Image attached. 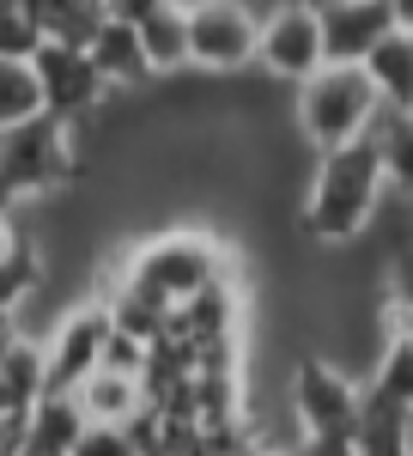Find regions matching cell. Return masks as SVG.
<instances>
[{
  "mask_svg": "<svg viewBox=\"0 0 413 456\" xmlns=\"http://www.w3.org/2000/svg\"><path fill=\"white\" fill-rule=\"evenodd\" d=\"M255 68H262V79H274V86H304L316 68H328L316 0H274V6H262Z\"/></svg>",
  "mask_w": 413,
  "mask_h": 456,
  "instance_id": "52a82bcc",
  "label": "cell"
},
{
  "mask_svg": "<svg viewBox=\"0 0 413 456\" xmlns=\"http://www.w3.org/2000/svg\"><path fill=\"white\" fill-rule=\"evenodd\" d=\"M103 19H109V12H103V6H92V0H49V6L36 12L43 43H61V49H85V43L98 37Z\"/></svg>",
  "mask_w": 413,
  "mask_h": 456,
  "instance_id": "44dd1931",
  "label": "cell"
},
{
  "mask_svg": "<svg viewBox=\"0 0 413 456\" xmlns=\"http://www.w3.org/2000/svg\"><path fill=\"white\" fill-rule=\"evenodd\" d=\"M103 335H109V316L98 298H73L68 311L55 316L36 341H43V371H49V395H73L98 371Z\"/></svg>",
  "mask_w": 413,
  "mask_h": 456,
  "instance_id": "ba28073f",
  "label": "cell"
},
{
  "mask_svg": "<svg viewBox=\"0 0 413 456\" xmlns=\"http://www.w3.org/2000/svg\"><path fill=\"white\" fill-rule=\"evenodd\" d=\"M359 389L352 384V371L335 365V359H322V353H298L292 365H286V408H292V420L298 432H322V438H352V426H359Z\"/></svg>",
  "mask_w": 413,
  "mask_h": 456,
  "instance_id": "5b68a950",
  "label": "cell"
},
{
  "mask_svg": "<svg viewBox=\"0 0 413 456\" xmlns=\"http://www.w3.org/2000/svg\"><path fill=\"white\" fill-rule=\"evenodd\" d=\"M73 402H79V414L92 426H128L146 408V389H140V378H122V371H92L85 384L73 389Z\"/></svg>",
  "mask_w": 413,
  "mask_h": 456,
  "instance_id": "9a60e30c",
  "label": "cell"
},
{
  "mask_svg": "<svg viewBox=\"0 0 413 456\" xmlns=\"http://www.w3.org/2000/svg\"><path fill=\"white\" fill-rule=\"evenodd\" d=\"M43 116V92H36L31 61H0V128H19Z\"/></svg>",
  "mask_w": 413,
  "mask_h": 456,
  "instance_id": "7402d4cb",
  "label": "cell"
},
{
  "mask_svg": "<svg viewBox=\"0 0 413 456\" xmlns=\"http://www.w3.org/2000/svg\"><path fill=\"white\" fill-rule=\"evenodd\" d=\"M19 456H36V451H19Z\"/></svg>",
  "mask_w": 413,
  "mask_h": 456,
  "instance_id": "d6a6232c",
  "label": "cell"
},
{
  "mask_svg": "<svg viewBox=\"0 0 413 456\" xmlns=\"http://www.w3.org/2000/svg\"><path fill=\"white\" fill-rule=\"evenodd\" d=\"M85 55H92L98 79L109 86V98H128V92H146V86H152V68H146V55H140V37H134L128 19H103L98 37L85 43Z\"/></svg>",
  "mask_w": 413,
  "mask_h": 456,
  "instance_id": "7c38bea8",
  "label": "cell"
},
{
  "mask_svg": "<svg viewBox=\"0 0 413 456\" xmlns=\"http://www.w3.org/2000/svg\"><path fill=\"white\" fill-rule=\"evenodd\" d=\"M165 335H176L182 347H195V353L219 347V341H238L243 335V268H231L225 281H213L195 298L171 305V329Z\"/></svg>",
  "mask_w": 413,
  "mask_h": 456,
  "instance_id": "30bf717a",
  "label": "cell"
},
{
  "mask_svg": "<svg viewBox=\"0 0 413 456\" xmlns=\"http://www.w3.org/2000/svg\"><path fill=\"white\" fill-rule=\"evenodd\" d=\"M377 116H383V98L365 68H316L304 86H292V128L316 152L365 141L377 128Z\"/></svg>",
  "mask_w": 413,
  "mask_h": 456,
  "instance_id": "277c9868",
  "label": "cell"
},
{
  "mask_svg": "<svg viewBox=\"0 0 413 456\" xmlns=\"http://www.w3.org/2000/svg\"><path fill=\"white\" fill-rule=\"evenodd\" d=\"M255 25H262V6L249 0H189V73H206V79L249 73Z\"/></svg>",
  "mask_w": 413,
  "mask_h": 456,
  "instance_id": "8992f818",
  "label": "cell"
},
{
  "mask_svg": "<svg viewBox=\"0 0 413 456\" xmlns=\"http://www.w3.org/2000/svg\"><path fill=\"white\" fill-rule=\"evenodd\" d=\"M103 316H109V329L116 335H128V341H140V347H152L165 329H171V305H158L152 292H140V286H128L122 274L98 292Z\"/></svg>",
  "mask_w": 413,
  "mask_h": 456,
  "instance_id": "5bb4252c",
  "label": "cell"
},
{
  "mask_svg": "<svg viewBox=\"0 0 413 456\" xmlns=\"http://www.w3.org/2000/svg\"><path fill=\"white\" fill-rule=\"evenodd\" d=\"M85 176H92V152L73 122L31 116L19 128H0V208L6 213L61 201Z\"/></svg>",
  "mask_w": 413,
  "mask_h": 456,
  "instance_id": "7a4b0ae2",
  "label": "cell"
},
{
  "mask_svg": "<svg viewBox=\"0 0 413 456\" xmlns=\"http://www.w3.org/2000/svg\"><path fill=\"white\" fill-rule=\"evenodd\" d=\"M43 49V25L25 0H0V61H31Z\"/></svg>",
  "mask_w": 413,
  "mask_h": 456,
  "instance_id": "603a6c76",
  "label": "cell"
},
{
  "mask_svg": "<svg viewBox=\"0 0 413 456\" xmlns=\"http://www.w3.org/2000/svg\"><path fill=\"white\" fill-rule=\"evenodd\" d=\"M389 12H395V31H413V0H389Z\"/></svg>",
  "mask_w": 413,
  "mask_h": 456,
  "instance_id": "f546056e",
  "label": "cell"
},
{
  "mask_svg": "<svg viewBox=\"0 0 413 456\" xmlns=\"http://www.w3.org/2000/svg\"><path fill=\"white\" fill-rule=\"evenodd\" d=\"M25 244V225H19V219H12V213L0 208V262H6V256H12V249Z\"/></svg>",
  "mask_w": 413,
  "mask_h": 456,
  "instance_id": "83f0119b",
  "label": "cell"
},
{
  "mask_svg": "<svg viewBox=\"0 0 413 456\" xmlns=\"http://www.w3.org/2000/svg\"><path fill=\"white\" fill-rule=\"evenodd\" d=\"M401 456H413V408H408V420H401Z\"/></svg>",
  "mask_w": 413,
  "mask_h": 456,
  "instance_id": "1f68e13d",
  "label": "cell"
},
{
  "mask_svg": "<svg viewBox=\"0 0 413 456\" xmlns=\"http://www.w3.org/2000/svg\"><path fill=\"white\" fill-rule=\"evenodd\" d=\"M371 389L389 395L395 408H413V329L408 322H389L371 359Z\"/></svg>",
  "mask_w": 413,
  "mask_h": 456,
  "instance_id": "ffe728a7",
  "label": "cell"
},
{
  "mask_svg": "<svg viewBox=\"0 0 413 456\" xmlns=\"http://www.w3.org/2000/svg\"><path fill=\"white\" fill-rule=\"evenodd\" d=\"M225 456H286V451H268V444H249V438H243L238 451H225Z\"/></svg>",
  "mask_w": 413,
  "mask_h": 456,
  "instance_id": "4dcf8cb0",
  "label": "cell"
},
{
  "mask_svg": "<svg viewBox=\"0 0 413 456\" xmlns=\"http://www.w3.org/2000/svg\"><path fill=\"white\" fill-rule=\"evenodd\" d=\"M359 68L371 73V86H377L383 110H401V116H413V31H389L359 61Z\"/></svg>",
  "mask_w": 413,
  "mask_h": 456,
  "instance_id": "2e32d148",
  "label": "cell"
},
{
  "mask_svg": "<svg viewBox=\"0 0 413 456\" xmlns=\"http://www.w3.org/2000/svg\"><path fill=\"white\" fill-rule=\"evenodd\" d=\"M134 37H140V55H146L152 79L189 73V6L182 0H165L146 19H134Z\"/></svg>",
  "mask_w": 413,
  "mask_h": 456,
  "instance_id": "4fadbf2b",
  "label": "cell"
},
{
  "mask_svg": "<svg viewBox=\"0 0 413 456\" xmlns=\"http://www.w3.org/2000/svg\"><path fill=\"white\" fill-rule=\"evenodd\" d=\"M316 19H322V55H328V68H359L383 37L395 31L389 0H316Z\"/></svg>",
  "mask_w": 413,
  "mask_h": 456,
  "instance_id": "8fae6325",
  "label": "cell"
},
{
  "mask_svg": "<svg viewBox=\"0 0 413 456\" xmlns=\"http://www.w3.org/2000/svg\"><path fill=\"white\" fill-rule=\"evenodd\" d=\"M31 73H36V92H43V116H55V122H92L109 104V86L98 79L85 49L43 43L31 55Z\"/></svg>",
  "mask_w": 413,
  "mask_h": 456,
  "instance_id": "9c48e42d",
  "label": "cell"
},
{
  "mask_svg": "<svg viewBox=\"0 0 413 456\" xmlns=\"http://www.w3.org/2000/svg\"><path fill=\"white\" fill-rule=\"evenodd\" d=\"M79 432H85L79 402H73V395H43L31 414H25V451H36V456H73Z\"/></svg>",
  "mask_w": 413,
  "mask_h": 456,
  "instance_id": "e0dca14e",
  "label": "cell"
},
{
  "mask_svg": "<svg viewBox=\"0 0 413 456\" xmlns=\"http://www.w3.org/2000/svg\"><path fill=\"white\" fill-rule=\"evenodd\" d=\"M0 384H6V408L12 414H31L36 402L49 395V371H43V341L19 335L12 347L0 353Z\"/></svg>",
  "mask_w": 413,
  "mask_h": 456,
  "instance_id": "ac0fdd59",
  "label": "cell"
},
{
  "mask_svg": "<svg viewBox=\"0 0 413 456\" xmlns=\"http://www.w3.org/2000/svg\"><path fill=\"white\" fill-rule=\"evenodd\" d=\"M231 268H238V249L213 225H158V232L134 238L122 256V281L152 292L158 305H182L213 281H225Z\"/></svg>",
  "mask_w": 413,
  "mask_h": 456,
  "instance_id": "3957f363",
  "label": "cell"
},
{
  "mask_svg": "<svg viewBox=\"0 0 413 456\" xmlns=\"http://www.w3.org/2000/svg\"><path fill=\"white\" fill-rule=\"evenodd\" d=\"M19 335H25V329H19V316H12V311H0V353L12 347V341H19Z\"/></svg>",
  "mask_w": 413,
  "mask_h": 456,
  "instance_id": "f1b7e54d",
  "label": "cell"
},
{
  "mask_svg": "<svg viewBox=\"0 0 413 456\" xmlns=\"http://www.w3.org/2000/svg\"><path fill=\"white\" fill-rule=\"evenodd\" d=\"M286 456H359V451H352V438H322V432H304V438H298Z\"/></svg>",
  "mask_w": 413,
  "mask_h": 456,
  "instance_id": "484cf974",
  "label": "cell"
},
{
  "mask_svg": "<svg viewBox=\"0 0 413 456\" xmlns=\"http://www.w3.org/2000/svg\"><path fill=\"white\" fill-rule=\"evenodd\" d=\"M152 6H165V0H103V12H109V19H128V25H134V19H146Z\"/></svg>",
  "mask_w": 413,
  "mask_h": 456,
  "instance_id": "4316f807",
  "label": "cell"
},
{
  "mask_svg": "<svg viewBox=\"0 0 413 456\" xmlns=\"http://www.w3.org/2000/svg\"><path fill=\"white\" fill-rule=\"evenodd\" d=\"M383 195H389V183H383V159H377L371 134L352 146H335V152H316L310 189H304V201H298V232L322 249L359 244L377 225Z\"/></svg>",
  "mask_w": 413,
  "mask_h": 456,
  "instance_id": "6da1fadb",
  "label": "cell"
},
{
  "mask_svg": "<svg viewBox=\"0 0 413 456\" xmlns=\"http://www.w3.org/2000/svg\"><path fill=\"white\" fill-rule=\"evenodd\" d=\"M73 456H140V451H134V438H128V426H92L85 420Z\"/></svg>",
  "mask_w": 413,
  "mask_h": 456,
  "instance_id": "cb8c5ba5",
  "label": "cell"
},
{
  "mask_svg": "<svg viewBox=\"0 0 413 456\" xmlns=\"http://www.w3.org/2000/svg\"><path fill=\"white\" fill-rule=\"evenodd\" d=\"M98 365H103V371H122V378H140V365H146V347L109 329V335H103V353H98Z\"/></svg>",
  "mask_w": 413,
  "mask_h": 456,
  "instance_id": "d4e9b609",
  "label": "cell"
},
{
  "mask_svg": "<svg viewBox=\"0 0 413 456\" xmlns=\"http://www.w3.org/2000/svg\"><path fill=\"white\" fill-rule=\"evenodd\" d=\"M371 141H377V159H383V183H389L395 201L413 213V116L383 110L377 128H371Z\"/></svg>",
  "mask_w": 413,
  "mask_h": 456,
  "instance_id": "d6986e66",
  "label": "cell"
},
{
  "mask_svg": "<svg viewBox=\"0 0 413 456\" xmlns=\"http://www.w3.org/2000/svg\"><path fill=\"white\" fill-rule=\"evenodd\" d=\"M408 329H413V322H408Z\"/></svg>",
  "mask_w": 413,
  "mask_h": 456,
  "instance_id": "836d02e7",
  "label": "cell"
}]
</instances>
